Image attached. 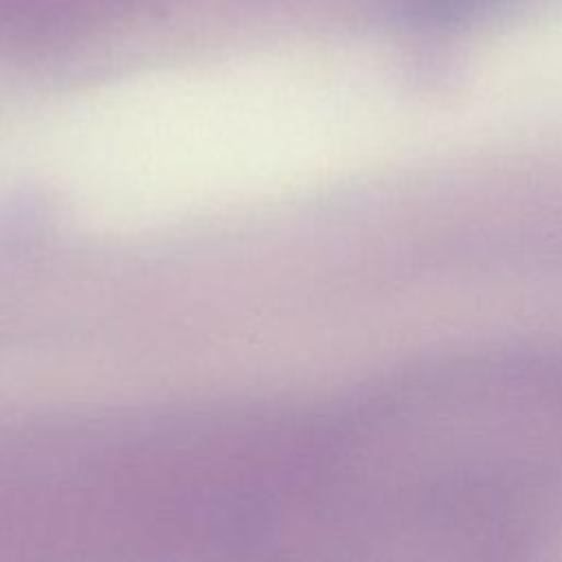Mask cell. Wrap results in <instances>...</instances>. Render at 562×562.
<instances>
[{"label": "cell", "mask_w": 562, "mask_h": 562, "mask_svg": "<svg viewBox=\"0 0 562 562\" xmlns=\"http://www.w3.org/2000/svg\"><path fill=\"white\" fill-rule=\"evenodd\" d=\"M356 512L413 560L481 558L562 516V360L472 353L413 367L358 417Z\"/></svg>", "instance_id": "cell-1"}]
</instances>
